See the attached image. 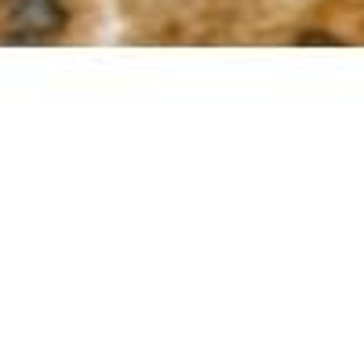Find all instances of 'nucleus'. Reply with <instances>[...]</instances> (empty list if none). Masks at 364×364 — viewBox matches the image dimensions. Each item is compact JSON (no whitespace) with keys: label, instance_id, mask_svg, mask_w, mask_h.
I'll return each mask as SVG.
<instances>
[{"label":"nucleus","instance_id":"f257e3e1","mask_svg":"<svg viewBox=\"0 0 364 364\" xmlns=\"http://www.w3.org/2000/svg\"><path fill=\"white\" fill-rule=\"evenodd\" d=\"M70 11L58 0H8L4 4V44H44L66 33Z\"/></svg>","mask_w":364,"mask_h":364},{"label":"nucleus","instance_id":"f03ea898","mask_svg":"<svg viewBox=\"0 0 364 364\" xmlns=\"http://www.w3.org/2000/svg\"><path fill=\"white\" fill-rule=\"evenodd\" d=\"M295 44H314V48H317V44H324V48H343L346 41H343V37H336V33H324V29H321V33H317V29H310V33H299V37H295Z\"/></svg>","mask_w":364,"mask_h":364}]
</instances>
